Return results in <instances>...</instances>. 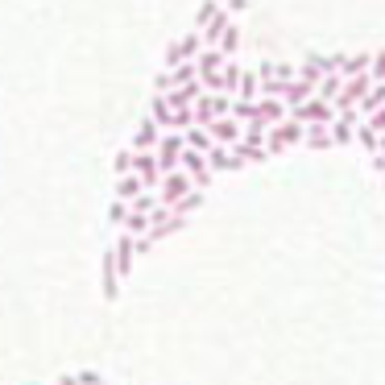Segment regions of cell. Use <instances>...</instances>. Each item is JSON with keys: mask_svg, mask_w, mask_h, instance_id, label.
Here are the masks:
<instances>
[{"mask_svg": "<svg viewBox=\"0 0 385 385\" xmlns=\"http://www.w3.org/2000/svg\"><path fill=\"white\" fill-rule=\"evenodd\" d=\"M187 191H195V187H191V178H187L182 170H174V174H162V178H158V191H154V199H158L162 208H174V203H178Z\"/></svg>", "mask_w": 385, "mask_h": 385, "instance_id": "4", "label": "cell"}, {"mask_svg": "<svg viewBox=\"0 0 385 385\" xmlns=\"http://www.w3.org/2000/svg\"><path fill=\"white\" fill-rule=\"evenodd\" d=\"M141 191H145V187H141L137 174H121V178H116V203H133Z\"/></svg>", "mask_w": 385, "mask_h": 385, "instance_id": "11", "label": "cell"}, {"mask_svg": "<svg viewBox=\"0 0 385 385\" xmlns=\"http://www.w3.org/2000/svg\"><path fill=\"white\" fill-rule=\"evenodd\" d=\"M340 75H323V79H319V83H315V100H323V104H332V100H336V95H340Z\"/></svg>", "mask_w": 385, "mask_h": 385, "instance_id": "15", "label": "cell"}, {"mask_svg": "<svg viewBox=\"0 0 385 385\" xmlns=\"http://www.w3.org/2000/svg\"><path fill=\"white\" fill-rule=\"evenodd\" d=\"M75 385H104V377H100L95 369H79V373H75Z\"/></svg>", "mask_w": 385, "mask_h": 385, "instance_id": "24", "label": "cell"}, {"mask_svg": "<svg viewBox=\"0 0 385 385\" xmlns=\"http://www.w3.org/2000/svg\"><path fill=\"white\" fill-rule=\"evenodd\" d=\"M29 385H42V381H29Z\"/></svg>", "mask_w": 385, "mask_h": 385, "instance_id": "27", "label": "cell"}, {"mask_svg": "<svg viewBox=\"0 0 385 385\" xmlns=\"http://www.w3.org/2000/svg\"><path fill=\"white\" fill-rule=\"evenodd\" d=\"M249 121H253V125L273 128V125H282V121H286V108H282L278 100H253V112H249Z\"/></svg>", "mask_w": 385, "mask_h": 385, "instance_id": "6", "label": "cell"}, {"mask_svg": "<svg viewBox=\"0 0 385 385\" xmlns=\"http://www.w3.org/2000/svg\"><path fill=\"white\" fill-rule=\"evenodd\" d=\"M369 166H373V170H385V154H381V149H377V154H369Z\"/></svg>", "mask_w": 385, "mask_h": 385, "instance_id": "25", "label": "cell"}, {"mask_svg": "<svg viewBox=\"0 0 385 385\" xmlns=\"http://www.w3.org/2000/svg\"><path fill=\"white\" fill-rule=\"evenodd\" d=\"M215 4H224V0H215Z\"/></svg>", "mask_w": 385, "mask_h": 385, "instance_id": "28", "label": "cell"}, {"mask_svg": "<svg viewBox=\"0 0 385 385\" xmlns=\"http://www.w3.org/2000/svg\"><path fill=\"white\" fill-rule=\"evenodd\" d=\"M302 145H311V149H332V137H327V128L311 125V128H302Z\"/></svg>", "mask_w": 385, "mask_h": 385, "instance_id": "17", "label": "cell"}, {"mask_svg": "<svg viewBox=\"0 0 385 385\" xmlns=\"http://www.w3.org/2000/svg\"><path fill=\"white\" fill-rule=\"evenodd\" d=\"M295 145H302V125L282 121V125L265 128V154H269V158H273V154H286V149H295Z\"/></svg>", "mask_w": 385, "mask_h": 385, "instance_id": "2", "label": "cell"}, {"mask_svg": "<svg viewBox=\"0 0 385 385\" xmlns=\"http://www.w3.org/2000/svg\"><path fill=\"white\" fill-rule=\"evenodd\" d=\"M125 219H128V203H116V199H112V208H108V224L121 232V228H125Z\"/></svg>", "mask_w": 385, "mask_h": 385, "instance_id": "22", "label": "cell"}, {"mask_svg": "<svg viewBox=\"0 0 385 385\" xmlns=\"http://www.w3.org/2000/svg\"><path fill=\"white\" fill-rule=\"evenodd\" d=\"M215 8H219L215 0H203V4L195 8V34H199V29H203V25H208V21H212V17H215Z\"/></svg>", "mask_w": 385, "mask_h": 385, "instance_id": "21", "label": "cell"}, {"mask_svg": "<svg viewBox=\"0 0 385 385\" xmlns=\"http://www.w3.org/2000/svg\"><path fill=\"white\" fill-rule=\"evenodd\" d=\"M232 158H236V162H241V166H249V162H269V154H265V149H261V145H245V141H236V145H232Z\"/></svg>", "mask_w": 385, "mask_h": 385, "instance_id": "13", "label": "cell"}, {"mask_svg": "<svg viewBox=\"0 0 385 385\" xmlns=\"http://www.w3.org/2000/svg\"><path fill=\"white\" fill-rule=\"evenodd\" d=\"M112 170H116V178H121V174H133V149H121V154L112 158Z\"/></svg>", "mask_w": 385, "mask_h": 385, "instance_id": "23", "label": "cell"}, {"mask_svg": "<svg viewBox=\"0 0 385 385\" xmlns=\"http://www.w3.org/2000/svg\"><path fill=\"white\" fill-rule=\"evenodd\" d=\"M108 257H112V269L125 278L128 269H133V236H125V232H116V241H112V249H108Z\"/></svg>", "mask_w": 385, "mask_h": 385, "instance_id": "7", "label": "cell"}, {"mask_svg": "<svg viewBox=\"0 0 385 385\" xmlns=\"http://www.w3.org/2000/svg\"><path fill=\"white\" fill-rule=\"evenodd\" d=\"M232 100H249V104L257 100V75L253 71H241V83H236V95H232Z\"/></svg>", "mask_w": 385, "mask_h": 385, "instance_id": "19", "label": "cell"}, {"mask_svg": "<svg viewBox=\"0 0 385 385\" xmlns=\"http://www.w3.org/2000/svg\"><path fill=\"white\" fill-rule=\"evenodd\" d=\"M323 75H336V62H332V54H311V58H302L299 67H295V79L302 83H319Z\"/></svg>", "mask_w": 385, "mask_h": 385, "instance_id": "5", "label": "cell"}, {"mask_svg": "<svg viewBox=\"0 0 385 385\" xmlns=\"http://www.w3.org/2000/svg\"><path fill=\"white\" fill-rule=\"evenodd\" d=\"M203 162H208V170H212V174L241 170V162H236V158H232V149H224V145H212V149L203 154Z\"/></svg>", "mask_w": 385, "mask_h": 385, "instance_id": "9", "label": "cell"}, {"mask_svg": "<svg viewBox=\"0 0 385 385\" xmlns=\"http://www.w3.org/2000/svg\"><path fill=\"white\" fill-rule=\"evenodd\" d=\"M381 104H385V83H373V87H369V95L356 104L360 121H365V116H373V112H381Z\"/></svg>", "mask_w": 385, "mask_h": 385, "instance_id": "12", "label": "cell"}, {"mask_svg": "<svg viewBox=\"0 0 385 385\" xmlns=\"http://www.w3.org/2000/svg\"><path fill=\"white\" fill-rule=\"evenodd\" d=\"M215 50H219L224 58H232V54L241 50V25H236V21H232V25H228V29L219 34V46H215Z\"/></svg>", "mask_w": 385, "mask_h": 385, "instance_id": "14", "label": "cell"}, {"mask_svg": "<svg viewBox=\"0 0 385 385\" xmlns=\"http://www.w3.org/2000/svg\"><path fill=\"white\" fill-rule=\"evenodd\" d=\"M54 385H75V373H62V377H58Z\"/></svg>", "mask_w": 385, "mask_h": 385, "instance_id": "26", "label": "cell"}, {"mask_svg": "<svg viewBox=\"0 0 385 385\" xmlns=\"http://www.w3.org/2000/svg\"><path fill=\"white\" fill-rule=\"evenodd\" d=\"M199 208H203V191H187V195H182V199H178V203L170 208V212L187 219V215H191V212H199Z\"/></svg>", "mask_w": 385, "mask_h": 385, "instance_id": "16", "label": "cell"}, {"mask_svg": "<svg viewBox=\"0 0 385 385\" xmlns=\"http://www.w3.org/2000/svg\"><path fill=\"white\" fill-rule=\"evenodd\" d=\"M158 137H162V128L145 116V121L137 125V133H133V145H128V149H133V154H149V149L158 145Z\"/></svg>", "mask_w": 385, "mask_h": 385, "instance_id": "8", "label": "cell"}, {"mask_svg": "<svg viewBox=\"0 0 385 385\" xmlns=\"http://www.w3.org/2000/svg\"><path fill=\"white\" fill-rule=\"evenodd\" d=\"M149 121L158 128H170V108H166V100L154 91V100H149Z\"/></svg>", "mask_w": 385, "mask_h": 385, "instance_id": "18", "label": "cell"}, {"mask_svg": "<svg viewBox=\"0 0 385 385\" xmlns=\"http://www.w3.org/2000/svg\"><path fill=\"white\" fill-rule=\"evenodd\" d=\"M116 269H112V257L104 253V299H116Z\"/></svg>", "mask_w": 385, "mask_h": 385, "instance_id": "20", "label": "cell"}, {"mask_svg": "<svg viewBox=\"0 0 385 385\" xmlns=\"http://www.w3.org/2000/svg\"><path fill=\"white\" fill-rule=\"evenodd\" d=\"M369 87H373V83H369V75H360V79H344V83H340V95L332 100V112H336V116L352 112V108H356V104L369 95Z\"/></svg>", "mask_w": 385, "mask_h": 385, "instance_id": "3", "label": "cell"}, {"mask_svg": "<svg viewBox=\"0 0 385 385\" xmlns=\"http://www.w3.org/2000/svg\"><path fill=\"white\" fill-rule=\"evenodd\" d=\"M174 50H178V62H195V58H199V50H203V42H199V34H195V29H187V34L174 42Z\"/></svg>", "mask_w": 385, "mask_h": 385, "instance_id": "10", "label": "cell"}, {"mask_svg": "<svg viewBox=\"0 0 385 385\" xmlns=\"http://www.w3.org/2000/svg\"><path fill=\"white\" fill-rule=\"evenodd\" d=\"M286 121H295V125L302 128H311V125H319V128H327L332 121H336V112H332V104H323V100H306V104H299V108H286Z\"/></svg>", "mask_w": 385, "mask_h": 385, "instance_id": "1", "label": "cell"}]
</instances>
